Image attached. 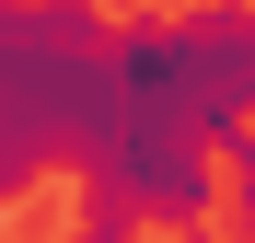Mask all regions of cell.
<instances>
[{
    "instance_id": "2",
    "label": "cell",
    "mask_w": 255,
    "mask_h": 243,
    "mask_svg": "<svg viewBox=\"0 0 255 243\" xmlns=\"http://www.w3.org/2000/svg\"><path fill=\"white\" fill-rule=\"evenodd\" d=\"M221 197H232L221 243H255V116H244V128H221Z\"/></svg>"
},
{
    "instance_id": "3",
    "label": "cell",
    "mask_w": 255,
    "mask_h": 243,
    "mask_svg": "<svg viewBox=\"0 0 255 243\" xmlns=\"http://www.w3.org/2000/svg\"><path fill=\"white\" fill-rule=\"evenodd\" d=\"M58 243H139V220H105V209H81V232H58Z\"/></svg>"
},
{
    "instance_id": "1",
    "label": "cell",
    "mask_w": 255,
    "mask_h": 243,
    "mask_svg": "<svg viewBox=\"0 0 255 243\" xmlns=\"http://www.w3.org/2000/svg\"><path fill=\"white\" fill-rule=\"evenodd\" d=\"M116 81L128 58L93 0H0V209L105 139Z\"/></svg>"
}]
</instances>
